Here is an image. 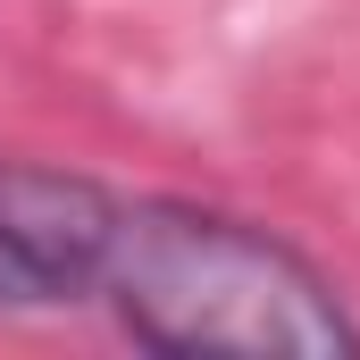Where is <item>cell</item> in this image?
<instances>
[{
  "label": "cell",
  "mask_w": 360,
  "mask_h": 360,
  "mask_svg": "<svg viewBox=\"0 0 360 360\" xmlns=\"http://www.w3.org/2000/svg\"><path fill=\"white\" fill-rule=\"evenodd\" d=\"M92 293L151 352H260V360H352L360 327L344 293L285 235L201 201H109Z\"/></svg>",
  "instance_id": "cell-1"
},
{
  "label": "cell",
  "mask_w": 360,
  "mask_h": 360,
  "mask_svg": "<svg viewBox=\"0 0 360 360\" xmlns=\"http://www.w3.org/2000/svg\"><path fill=\"white\" fill-rule=\"evenodd\" d=\"M109 184L68 176V168H25L0 160V243L25 269V285L42 302H76L92 293L101 269V235H109Z\"/></svg>",
  "instance_id": "cell-2"
},
{
  "label": "cell",
  "mask_w": 360,
  "mask_h": 360,
  "mask_svg": "<svg viewBox=\"0 0 360 360\" xmlns=\"http://www.w3.org/2000/svg\"><path fill=\"white\" fill-rule=\"evenodd\" d=\"M17 302H42L34 285H25V269L8 260V243H0V310H17Z\"/></svg>",
  "instance_id": "cell-3"
}]
</instances>
